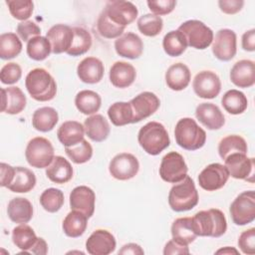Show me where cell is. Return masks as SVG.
I'll return each mask as SVG.
<instances>
[{"instance_id": "obj_57", "label": "cell", "mask_w": 255, "mask_h": 255, "mask_svg": "<svg viewBox=\"0 0 255 255\" xmlns=\"http://www.w3.org/2000/svg\"><path fill=\"white\" fill-rule=\"evenodd\" d=\"M119 254H122V255H128V254L142 255V254H144V251L138 244L128 243V244H126L122 247V249L119 251Z\"/></svg>"}, {"instance_id": "obj_44", "label": "cell", "mask_w": 255, "mask_h": 255, "mask_svg": "<svg viewBox=\"0 0 255 255\" xmlns=\"http://www.w3.org/2000/svg\"><path fill=\"white\" fill-rule=\"evenodd\" d=\"M41 206L50 213H55L59 211L65 201L64 193L58 188L50 187L45 189L40 195Z\"/></svg>"}, {"instance_id": "obj_3", "label": "cell", "mask_w": 255, "mask_h": 255, "mask_svg": "<svg viewBox=\"0 0 255 255\" xmlns=\"http://www.w3.org/2000/svg\"><path fill=\"white\" fill-rule=\"evenodd\" d=\"M192 224L197 236L220 237L227 230L224 213L216 208L201 210L192 217Z\"/></svg>"}, {"instance_id": "obj_40", "label": "cell", "mask_w": 255, "mask_h": 255, "mask_svg": "<svg viewBox=\"0 0 255 255\" xmlns=\"http://www.w3.org/2000/svg\"><path fill=\"white\" fill-rule=\"evenodd\" d=\"M248 146L246 140L237 134H230L223 137L218 144L219 156L224 160L232 153H245L247 154Z\"/></svg>"}, {"instance_id": "obj_17", "label": "cell", "mask_w": 255, "mask_h": 255, "mask_svg": "<svg viewBox=\"0 0 255 255\" xmlns=\"http://www.w3.org/2000/svg\"><path fill=\"white\" fill-rule=\"evenodd\" d=\"M225 166L229 175L236 179L248 180V177L254 176V158L248 157L245 153H232L225 159Z\"/></svg>"}, {"instance_id": "obj_27", "label": "cell", "mask_w": 255, "mask_h": 255, "mask_svg": "<svg viewBox=\"0 0 255 255\" xmlns=\"http://www.w3.org/2000/svg\"><path fill=\"white\" fill-rule=\"evenodd\" d=\"M57 136L65 147L78 144L84 139L85 128L77 121L64 122L57 130Z\"/></svg>"}, {"instance_id": "obj_23", "label": "cell", "mask_w": 255, "mask_h": 255, "mask_svg": "<svg viewBox=\"0 0 255 255\" xmlns=\"http://www.w3.org/2000/svg\"><path fill=\"white\" fill-rule=\"evenodd\" d=\"M26 96L18 87L1 89V112L9 115L20 114L26 107Z\"/></svg>"}, {"instance_id": "obj_32", "label": "cell", "mask_w": 255, "mask_h": 255, "mask_svg": "<svg viewBox=\"0 0 255 255\" xmlns=\"http://www.w3.org/2000/svg\"><path fill=\"white\" fill-rule=\"evenodd\" d=\"M59 121L58 112L51 107L37 109L32 116V126L36 130L47 132L52 130Z\"/></svg>"}, {"instance_id": "obj_13", "label": "cell", "mask_w": 255, "mask_h": 255, "mask_svg": "<svg viewBox=\"0 0 255 255\" xmlns=\"http://www.w3.org/2000/svg\"><path fill=\"white\" fill-rule=\"evenodd\" d=\"M229 172L225 165L214 162L205 166L198 175V183L201 188L207 191H214L222 188L229 178Z\"/></svg>"}, {"instance_id": "obj_7", "label": "cell", "mask_w": 255, "mask_h": 255, "mask_svg": "<svg viewBox=\"0 0 255 255\" xmlns=\"http://www.w3.org/2000/svg\"><path fill=\"white\" fill-rule=\"evenodd\" d=\"M184 36L187 46L197 50H204L213 41V31L199 20H187L178 29Z\"/></svg>"}, {"instance_id": "obj_45", "label": "cell", "mask_w": 255, "mask_h": 255, "mask_svg": "<svg viewBox=\"0 0 255 255\" xmlns=\"http://www.w3.org/2000/svg\"><path fill=\"white\" fill-rule=\"evenodd\" d=\"M137 28L141 34L147 37L157 36L163 27V21L160 16L152 13L144 14L137 19Z\"/></svg>"}, {"instance_id": "obj_22", "label": "cell", "mask_w": 255, "mask_h": 255, "mask_svg": "<svg viewBox=\"0 0 255 255\" xmlns=\"http://www.w3.org/2000/svg\"><path fill=\"white\" fill-rule=\"evenodd\" d=\"M104 73V64L96 57H87L83 59L77 67V75L79 79L86 84H97L101 82Z\"/></svg>"}, {"instance_id": "obj_59", "label": "cell", "mask_w": 255, "mask_h": 255, "mask_svg": "<svg viewBox=\"0 0 255 255\" xmlns=\"http://www.w3.org/2000/svg\"><path fill=\"white\" fill-rule=\"evenodd\" d=\"M215 254H239V251L237 249H235L234 247H229L226 246L224 248L218 249Z\"/></svg>"}, {"instance_id": "obj_9", "label": "cell", "mask_w": 255, "mask_h": 255, "mask_svg": "<svg viewBox=\"0 0 255 255\" xmlns=\"http://www.w3.org/2000/svg\"><path fill=\"white\" fill-rule=\"evenodd\" d=\"M187 171L188 167L180 153L170 151L161 158L159 175L162 180L168 183H177L187 175Z\"/></svg>"}, {"instance_id": "obj_14", "label": "cell", "mask_w": 255, "mask_h": 255, "mask_svg": "<svg viewBox=\"0 0 255 255\" xmlns=\"http://www.w3.org/2000/svg\"><path fill=\"white\" fill-rule=\"evenodd\" d=\"M194 93L201 99H214L221 91L219 77L212 71H201L193 79Z\"/></svg>"}, {"instance_id": "obj_1", "label": "cell", "mask_w": 255, "mask_h": 255, "mask_svg": "<svg viewBox=\"0 0 255 255\" xmlns=\"http://www.w3.org/2000/svg\"><path fill=\"white\" fill-rule=\"evenodd\" d=\"M25 87L32 99L38 102L51 101L57 94V84L54 78L43 68H36L28 73Z\"/></svg>"}, {"instance_id": "obj_20", "label": "cell", "mask_w": 255, "mask_h": 255, "mask_svg": "<svg viewBox=\"0 0 255 255\" xmlns=\"http://www.w3.org/2000/svg\"><path fill=\"white\" fill-rule=\"evenodd\" d=\"M115 49L119 56L134 60L142 55L143 43L139 36L132 32H128L115 41Z\"/></svg>"}, {"instance_id": "obj_51", "label": "cell", "mask_w": 255, "mask_h": 255, "mask_svg": "<svg viewBox=\"0 0 255 255\" xmlns=\"http://www.w3.org/2000/svg\"><path fill=\"white\" fill-rule=\"evenodd\" d=\"M238 246L240 250L247 255L255 253V228H249L243 231L238 238Z\"/></svg>"}, {"instance_id": "obj_19", "label": "cell", "mask_w": 255, "mask_h": 255, "mask_svg": "<svg viewBox=\"0 0 255 255\" xmlns=\"http://www.w3.org/2000/svg\"><path fill=\"white\" fill-rule=\"evenodd\" d=\"M46 38L51 44L53 54L67 53L73 43L74 31L68 25L56 24L48 30Z\"/></svg>"}, {"instance_id": "obj_50", "label": "cell", "mask_w": 255, "mask_h": 255, "mask_svg": "<svg viewBox=\"0 0 255 255\" xmlns=\"http://www.w3.org/2000/svg\"><path fill=\"white\" fill-rule=\"evenodd\" d=\"M16 32L19 38H21L23 41L28 42L32 38L40 36L41 28L35 22L31 20H27V21L20 22L17 25Z\"/></svg>"}, {"instance_id": "obj_8", "label": "cell", "mask_w": 255, "mask_h": 255, "mask_svg": "<svg viewBox=\"0 0 255 255\" xmlns=\"http://www.w3.org/2000/svg\"><path fill=\"white\" fill-rule=\"evenodd\" d=\"M230 215L236 225H246L255 219V192L253 190L241 192L231 203Z\"/></svg>"}, {"instance_id": "obj_28", "label": "cell", "mask_w": 255, "mask_h": 255, "mask_svg": "<svg viewBox=\"0 0 255 255\" xmlns=\"http://www.w3.org/2000/svg\"><path fill=\"white\" fill-rule=\"evenodd\" d=\"M191 75L188 67L182 63L171 65L165 72V83L172 91H182L190 83Z\"/></svg>"}, {"instance_id": "obj_48", "label": "cell", "mask_w": 255, "mask_h": 255, "mask_svg": "<svg viewBox=\"0 0 255 255\" xmlns=\"http://www.w3.org/2000/svg\"><path fill=\"white\" fill-rule=\"evenodd\" d=\"M10 14L17 20L27 21L32 16L34 10V3L31 0H7Z\"/></svg>"}, {"instance_id": "obj_16", "label": "cell", "mask_w": 255, "mask_h": 255, "mask_svg": "<svg viewBox=\"0 0 255 255\" xmlns=\"http://www.w3.org/2000/svg\"><path fill=\"white\" fill-rule=\"evenodd\" d=\"M116 246L115 236L105 229L94 231L86 241V249L91 255H109L115 251Z\"/></svg>"}, {"instance_id": "obj_47", "label": "cell", "mask_w": 255, "mask_h": 255, "mask_svg": "<svg viewBox=\"0 0 255 255\" xmlns=\"http://www.w3.org/2000/svg\"><path fill=\"white\" fill-rule=\"evenodd\" d=\"M97 29L100 35L107 39H118L125 31V27L114 24L103 10L97 21Z\"/></svg>"}, {"instance_id": "obj_4", "label": "cell", "mask_w": 255, "mask_h": 255, "mask_svg": "<svg viewBox=\"0 0 255 255\" xmlns=\"http://www.w3.org/2000/svg\"><path fill=\"white\" fill-rule=\"evenodd\" d=\"M198 203V192L193 179L186 175L181 181L175 183L168 193L169 207L175 212L187 211Z\"/></svg>"}, {"instance_id": "obj_11", "label": "cell", "mask_w": 255, "mask_h": 255, "mask_svg": "<svg viewBox=\"0 0 255 255\" xmlns=\"http://www.w3.org/2000/svg\"><path fill=\"white\" fill-rule=\"evenodd\" d=\"M139 169L137 158L128 152H122L115 155L109 164L111 175L118 180H128L136 175Z\"/></svg>"}, {"instance_id": "obj_12", "label": "cell", "mask_w": 255, "mask_h": 255, "mask_svg": "<svg viewBox=\"0 0 255 255\" xmlns=\"http://www.w3.org/2000/svg\"><path fill=\"white\" fill-rule=\"evenodd\" d=\"M212 53L220 61L227 62L234 58L237 52L236 34L230 29H220L213 37Z\"/></svg>"}, {"instance_id": "obj_15", "label": "cell", "mask_w": 255, "mask_h": 255, "mask_svg": "<svg viewBox=\"0 0 255 255\" xmlns=\"http://www.w3.org/2000/svg\"><path fill=\"white\" fill-rule=\"evenodd\" d=\"M129 104L133 114L132 124H135L153 115L158 110L160 101L155 94L151 92H142L131 99Z\"/></svg>"}, {"instance_id": "obj_5", "label": "cell", "mask_w": 255, "mask_h": 255, "mask_svg": "<svg viewBox=\"0 0 255 255\" xmlns=\"http://www.w3.org/2000/svg\"><path fill=\"white\" fill-rule=\"evenodd\" d=\"M174 137L176 143L186 150L201 148L206 141V132L191 118L180 119L175 125Z\"/></svg>"}, {"instance_id": "obj_10", "label": "cell", "mask_w": 255, "mask_h": 255, "mask_svg": "<svg viewBox=\"0 0 255 255\" xmlns=\"http://www.w3.org/2000/svg\"><path fill=\"white\" fill-rule=\"evenodd\" d=\"M103 10L114 24L125 28L132 23L138 14L137 8L133 3L124 0L108 1Z\"/></svg>"}, {"instance_id": "obj_18", "label": "cell", "mask_w": 255, "mask_h": 255, "mask_svg": "<svg viewBox=\"0 0 255 255\" xmlns=\"http://www.w3.org/2000/svg\"><path fill=\"white\" fill-rule=\"evenodd\" d=\"M96 194L94 190L86 185L75 187L70 193V206L72 210L84 213L88 218L95 212Z\"/></svg>"}, {"instance_id": "obj_31", "label": "cell", "mask_w": 255, "mask_h": 255, "mask_svg": "<svg viewBox=\"0 0 255 255\" xmlns=\"http://www.w3.org/2000/svg\"><path fill=\"white\" fill-rule=\"evenodd\" d=\"M171 235L173 240L183 245L193 242L197 234L193 228L192 217H179L175 219L171 225Z\"/></svg>"}, {"instance_id": "obj_58", "label": "cell", "mask_w": 255, "mask_h": 255, "mask_svg": "<svg viewBox=\"0 0 255 255\" xmlns=\"http://www.w3.org/2000/svg\"><path fill=\"white\" fill-rule=\"evenodd\" d=\"M37 254V255H45L48 253V245L47 242L42 237H38L34 246L29 250V254Z\"/></svg>"}, {"instance_id": "obj_21", "label": "cell", "mask_w": 255, "mask_h": 255, "mask_svg": "<svg viewBox=\"0 0 255 255\" xmlns=\"http://www.w3.org/2000/svg\"><path fill=\"white\" fill-rule=\"evenodd\" d=\"M196 119L208 129H219L225 124V119L220 109L212 103L199 104L195 109Z\"/></svg>"}, {"instance_id": "obj_29", "label": "cell", "mask_w": 255, "mask_h": 255, "mask_svg": "<svg viewBox=\"0 0 255 255\" xmlns=\"http://www.w3.org/2000/svg\"><path fill=\"white\" fill-rule=\"evenodd\" d=\"M7 214L15 223H28L33 217V205L27 198L15 197L8 203Z\"/></svg>"}, {"instance_id": "obj_25", "label": "cell", "mask_w": 255, "mask_h": 255, "mask_svg": "<svg viewBox=\"0 0 255 255\" xmlns=\"http://www.w3.org/2000/svg\"><path fill=\"white\" fill-rule=\"evenodd\" d=\"M109 77L113 86L125 89L134 82L136 78V71L131 64L124 61H118L111 67Z\"/></svg>"}, {"instance_id": "obj_30", "label": "cell", "mask_w": 255, "mask_h": 255, "mask_svg": "<svg viewBox=\"0 0 255 255\" xmlns=\"http://www.w3.org/2000/svg\"><path fill=\"white\" fill-rule=\"evenodd\" d=\"M73 167L71 163L63 156L57 155L54 157L51 164L46 167L47 177L55 183H66L73 177Z\"/></svg>"}, {"instance_id": "obj_39", "label": "cell", "mask_w": 255, "mask_h": 255, "mask_svg": "<svg viewBox=\"0 0 255 255\" xmlns=\"http://www.w3.org/2000/svg\"><path fill=\"white\" fill-rule=\"evenodd\" d=\"M162 47L168 56L178 57L185 52L187 42L185 36L179 30H172L164 35Z\"/></svg>"}, {"instance_id": "obj_33", "label": "cell", "mask_w": 255, "mask_h": 255, "mask_svg": "<svg viewBox=\"0 0 255 255\" xmlns=\"http://www.w3.org/2000/svg\"><path fill=\"white\" fill-rule=\"evenodd\" d=\"M36 185L35 173L23 166L15 167V175L12 182L7 186L9 190L16 193H26L31 191Z\"/></svg>"}, {"instance_id": "obj_35", "label": "cell", "mask_w": 255, "mask_h": 255, "mask_svg": "<svg viewBox=\"0 0 255 255\" xmlns=\"http://www.w3.org/2000/svg\"><path fill=\"white\" fill-rule=\"evenodd\" d=\"M75 105L79 112L84 115H95L102 106L101 96L91 90L80 91L75 98Z\"/></svg>"}, {"instance_id": "obj_46", "label": "cell", "mask_w": 255, "mask_h": 255, "mask_svg": "<svg viewBox=\"0 0 255 255\" xmlns=\"http://www.w3.org/2000/svg\"><path fill=\"white\" fill-rule=\"evenodd\" d=\"M65 152L68 157L77 164H82L89 161L93 156V147L85 138L76 145L65 147Z\"/></svg>"}, {"instance_id": "obj_2", "label": "cell", "mask_w": 255, "mask_h": 255, "mask_svg": "<svg viewBox=\"0 0 255 255\" xmlns=\"http://www.w3.org/2000/svg\"><path fill=\"white\" fill-rule=\"evenodd\" d=\"M137 140L142 149L150 155L159 154L170 144L166 128L157 122H149L141 127L137 133Z\"/></svg>"}, {"instance_id": "obj_55", "label": "cell", "mask_w": 255, "mask_h": 255, "mask_svg": "<svg viewBox=\"0 0 255 255\" xmlns=\"http://www.w3.org/2000/svg\"><path fill=\"white\" fill-rule=\"evenodd\" d=\"M163 254L164 255H176V254H189V249L188 245H183L175 240L171 239L169 240L163 249Z\"/></svg>"}, {"instance_id": "obj_49", "label": "cell", "mask_w": 255, "mask_h": 255, "mask_svg": "<svg viewBox=\"0 0 255 255\" xmlns=\"http://www.w3.org/2000/svg\"><path fill=\"white\" fill-rule=\"evenodd\" d=\"M22 76V69L16 63H8L4 65L0 71V80L5 85H13L17 83Z\"/></svg>"}, {"instance_id": "obj_54", "label": "cell", "mask_w": 255, "mask_h": 255, "mask_svg": "<svg viewBox=\"0 0 255 255\" xmlns=\"http://www.w3.org/2000/svg\"><path fill=\"white\" fill-rule=\"evenodd\" d=\"M0 185L2 187H7L13 180L15 175V167L8 163L1 162L0 164Z\"/></svg>"}, {"instance_id": "obj_43", "label": "cell", "mask_w": 255, "mask_h": 255, "mask_svg": "<svg viewBox=\"0 0 255 255\" xmlns=\"http://www.w3.org/2000/svg\"><path fill=\"white\" fill-rule=\"evenodd\" d=\"M52 53L49 40L43 36H37L27 42V55L34 61H43Z\"/></svg>"}, {"instance_id": "obj_26", "label": "cell", "mask_w": 255, "mask_h": 255, "mask_svg": "<svg viewBox=\"0 0 255 255\" xmlns=\"http://www.w3.org/2000/svg\"><path fill=\"white\" fill-rule=\"evenodd\" d=\"M84 128L89 138L96 142L106 140L111 131L109 122L100 114H95L88 117L84 122Z\"/></svg>"}, {"instance_id": "obj_24", "label": "cell", "mask_w": 255, "mask_h": 255, "mask_svg": "<svg viewBox=\"0 0 255 255\" xmlns=\"http://www.w3.org/2000/svg\"><path fill=\"white\" fill-rule=\"evenodd\" d=\"M230 80L238 88H250L255 84V64L251 60H240L230 70Z\"/></svg>"}, {"instance_id": "obj_34", "label": "cell", "mask_w": 255, "mask_h": 255, "mask_svg": "<svg viewBox=\"0 0 255 255\" xmlns=\"http://www.w3.org/2000/svg\"><path fill=\"white\" fill-rule=\"evenodd\" d=\"M88 225V217L77 210H72L69 212L62 224L64 233L72 238H77L82 236Z\"/></svg>"}, {"instance_id": "obj_42", "label": "cell", "mask_w": 255, "mask_h": 255, "mask_svg": "<svg viewBox=\"0 0 255 255\" xmlns=\"http://www.w3.org/2000/svg\"><path fill=\"white\" fill-rule=\"evenodd\" d=\"M73 43L67 54L72 57L84 55L90 50L92 46V36L90 32L83 27H73Z\"/></svg>"}, {"instance_id": "obj_52", "label": "cell", "mask_w": 255, "mask_h": 255, "mask_svg": "<svg viewBox=\"0 0 255 255\" xmlns=\"http://www.w3.org/2000/svg\"><path fill=\"white\" fill-rule=\"evenodd\" d=\"M149 10L152 14L156 16L167 15L173 11L176 6V1L174 0H157V1H147L146 2Z\"/></svg>"}, {"instance_id": "obj_56", "label": "cell", "mask_w": 255, "mask_h": 255, "mask_svg": "<svg viewBox=\"0 0 255 255\" xmlns=\"http://www.w3.org/2000/svg\"><path fill=\"white\" fill-rule=\"evenodd\" d=\"M241 44L245 51L253 52L255 50V29H250L242 35Z\"/></svg>"}, {"instance_id": "obj_37", "label": "cell", "mask_w": 255, "mask_h": 255, "mask_svg": "<svg viewBox=\"0 0 255 255\" xmlns=\"http://www.w3.org/2000/svg\"><path fill=\"white\" fill-rule=\"evenodd\" d=\"M221 105L227 113L231 115H240L246 111L248 100L242 92L232 89L223 95Z\"/></svg>"}, {"instance_id": "obj_41", "label": "cell", "mask_w": 255, "mask_h": 255, "mask_svg": "<svg viewBox=\"0 0 255 255\" xmlns=\"http://www.w3.org/2000/svg\"><path fill=\"white\" fill-rule=\"evenodd\" d=\"M22 51V42L15 33H3L0 36V58L10 60L17 57Z\"/></svg>"}, {"instance_id": "obj_36", "label": "cell", "mask_w": 255, "mask_h": 255, "mask_svg": "<svg viewBox=\"0 0 255 255\" xmlns=\"http://www.w3.org/2000/svg\"><path fill=\"white\" fill-rule=\"evenodd\" d=\"M38 237L33 228L26 223L16 226L12 231V241L22 250V253L29 254V250L34 246Z\"/></svg>"}, {"instance_id": "obj_6", "label": "cell", "mask_w": 255, "mask_h": 255, "mask_svg": "<svg viewBox=\"0 0 255 255\" xmlns=\"http://www.w3.org/2000/svg\"><path fill=\"white\" fill-rule=\"evenodd\" d=\"M25 157L32 167H48L55 157L53 144L45 137L36 136L29 140L25 150Z\"/></svg>"}, {"instance_id": "obj_38", "label": "cell", "mask_w": 255, "mask_h": 255, "mask_svg": "<svg viewBox=\"0 0 255 255\" xmlns=\"http://www.w3.org/2000/svg\"><path fill=\"white\" fill-rule=\"evenodd\" d=\"M108 116L112 124L116 127H123L132 124L133 114L129 102H116L110 106Z\"/></svg>"}, {"instance_id": "obj_53", "label": "cell", "mask_w": 255, "mask_h": 255, "mask_svg": "<svg viewBox=\"0 0 255 255\" xmlns=\"http://www.w3.org/2000/svg\"><path fill=\"white\" fill-rule=\"evenodd\" d=\"M244 5L242 0H220L218 1V6L220 10L228 15H233L238 13Z\"/></svg>"}]
</instances>
